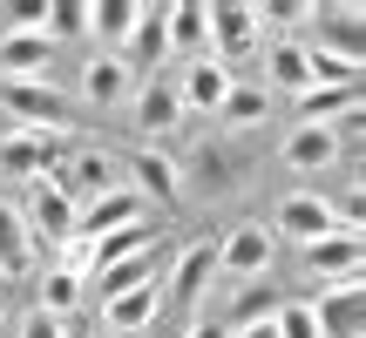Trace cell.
I'll use <instances>...</instances> for the list:
<instances>
[{"label":"cell","mask_w":366,"mask_h":338,"mask_svg":"<svg viewBox=\"0 0 366 338\" xmlns=\"http://www.w3.org/2000/svg\"><path fill=\"white\" fill-rule=\"evenodd\" d=\"M305 277L312 285H360V271H366V237L360 230H332V237H319V244H305Z\"/></svg>","instance_id":"obj_1"},{"label":"cell","mask_w":366,"mask_h":338,"mask_svg":"<svg viewBox=\"0 0 366 338\" xmlns=\"http://www.w3.org/2000/svg\"><path fill=\"white\" fill-rule=\"evenodd\" d=\"M278 230L292 237V244H319V237H332V230H360V210H332L326 196H312V190H292L285 203H278Z\"/></svg>","instance_id":"obj_2"},{"label":"cell","mask_w":366,"mask_h":338,"mask_svg":"<svg viewBox=\"0 0 366 338\" xmlns=\"http://www.w3.org/2000/svg\"><path fill=\"white\" fill-rule=\"evenodd\" d=\"M75 210H81V203H75V190H68L61 176H41L34 196H27V217H21V223H27V237H48V244L61 250L68 237H75Z\"/></svg>","instance_id":"obj_3"},{"label":"cell","mask_w":366,"mask_h":338,"mask_svg":"<svg viewBox=\"0 0 366 338\" xmlns=\"http://www.w3.org/2000/svg\"><path fill=\"white\" fill-rule=\"evenodd\" d=\"M0 102H7L14 116L27 122V129H54V135L68 129V102H61V88H54L48 75H21V81H0Z\"/></svg>","instance_id":"obj_4"},{"label":"cell","mask_w":366,"mask_h":338,"mask_svg":"<svg viewBox=\"0 0 366 338\" xmlns=\"http://www.w3.org/2000/svg\"><path fill=\"white\" fill-rule=\"evenodd\" d=\"M129 223H149V217H143V196H136L129 183H122V190L89 196V203L75 210V237H81V244H102V237L129 230Z\"/></svg>","instance_id":"obj_5"},{"label":"cell","mask_w":366,"mask_h":338,"mask_svg":"<svg viewBox=\"0 0 366 338\" xmlns=\"http://www.w3.org/2000/svg\"><path fill=\"white\" fill-rule=\"evenodd\" d=\"M305 304H312L319 338H366V291L360 285H332V291H319Z\"/></svg>","instance_id":"obj_6"},{"label":"cell","mask_w":366,"mask_h":338,"mask_svg":"<svg viewBox=\"0 0 366 338\" xmlns=\"http://www.w3.org/2000/svg\"><path fill=\"white\" fill-rule=\"evenodd\" d=\"M231 88H237V81H231V68H224V61H210V54H197V61L183 68V81H177V102H183V116H217Z\"/></svg>","instance_id":"obj_7"},{"label":"cell","mask_w":366,"mask_h":338,"mask_svg":"<svg viewBox=\"0 0 366 338\" xmlns=\"http://www.w3.org/2000/svg\"><path fill=\"white\" fill-rule=\"evenodd\" d=\"M210 14V61H237V54H251L258 48V34H264V21H258V7H204Z\"/></svg>","instance_id":"obj_8"},{"label":"cell","mask_w":366,"mask_h":338,"mask_svg":"<svg viewBox=\"0 0 366 338\" xmlns=\"http://www.w3.org/2000/svg\"><path fill=\"white\" fill-rule=\"evenodd\" d=\"M217 264L231 277H244V285H258V277L272 271V230H264V223H237V230L217 244Z\"/></svg>","instance_id":"obj_9"},{"label":"cell","mask_w":366,"mask_h":338,"mask_svg":"<svg viewBox=\"0 0 366 338\" xmlns=\"http://www.w3.org/2000/svg\"><path fill=\"white\" fill-rule=\"evenodd\" d=\"M61 183L75 190V203H89V196H102V190H122V163H116V156H102L95 143H81V149H75V163L61 169Z\"/></svg>","instance_id":"obj_10"},{"label":"cell","mask_w":366,"mask_h":338,"mask_svg":"<svg viewBox=\"0 0 366 338\" xmlns=\"http://www.w3.org/2000/svg\"><path fill=\"white\" fill-rule=\"evenodd\" d=\"M122 169H129V190L143 196V203H149V196H163V203L183 196V169H177V156H163V149H136Z\"/></svg>","instance_id":"obj_11"},{"label":"cell","mask_w":366,"mask_h":338,"mask_svg":"<svg viewBox=\"0 0 366 338\" xmlns=\"http://www.w3.org/2000/svg\"><path fill=\"white\" fill-rule=\"evenodd\" d=\"M81 95H89L95 108H116V102H129V95H136V75H129V61H122V54H89V68H81Z\"/></svg>","instance_id":"obj_12"},{"label":"cell","mask_w":366,"mask_h":338,"mask_svg":"<svg viewBox=\"0 0 366 338\" xmlns=\"http://www.w3.org/2000/svg\"><path fill=\"white\" fill-rule=\"evenodd\" d=\"M163 14H170V7H143V14H136L129 41H122V61H129V75H136V68H157V75H163V54H170Z\"/></svg>","instance_id":"obj_13"},{"label":"cell","mask_w":366,"mask_h":338,"mask_svg":"<svg viewBox=\"0 0 366 338\" xmlns=\"http://www.w3.org/2000/svg\"><path fill=\"white\" fill-rule=\"evenodd\" d=\"M102 312H109V332H116V338H136L149 318L163 312V277H149V285H136V291H122V298H109Z\"/></svg>","instance_id":"obj_14"},{"label":"cell","mask_w":366,"mask_h":338,"mask_svg":"<svg viewBox=\"0 0 366 338\" xmlns=\"http://www.w3.org/2000/svg\"><path fill=\"white\" fill-rule=\"evenodd\" d=\"M177 122H183V102H177V81L149 75L143 88H136V129H143V135H170Z\"/></svg>","instance_id":"obj_15"},{"label":"cell","mask_w":366,"mask_h":338,"mask_svg":"<svg viewBox=\"0 0 366 338\" xmlns=\"http://www.w3.org/2000/svg\"><path fill=\"white\" fill-rule=\"evenodd\" d=\"M278 156H285V169H305V176H312V169H332V163H340V135L319 129V122H299V129L285 135Z\"/></svg>","instance_id":"obj_16"},{"label":"cell","mask_w":366,"mask_h":338,"mask_svg":"<svg viewBox=\"0 0 366 338\" xmlns=\"http://www.w3.org/2000/svg\"><path fill=\"white\" fill-rule=\"evenodd\" d=\"M48 61H54V41L48 34H0V81L48 75Z\"/></svg>","instance_id":"obj_17"},{"label":"cell","mask_w":366,"mask_h":338,"mask_svg":"<svg viewBox=\"0 0 366 338\" xmlns=\"http://www.w3.org/2000/svg\"><path fill=\"white\" fill-rule=\"evenodd\" d=\"M210 271H217V244H183V257H177V271H170V298L177 304H197L204 298V285H210Z\"/></svg>","instance_id":"obj_18"},{"label":"cell","mask_w":366,"mask_h":338,"mask_svg":"<svg viewBox=\"0 0 366 338\" xmlns=\"http://www.w3.org/2000/svg\"><path fill=\"white\" fill-rule=\"evenodd\" d=\"M285 88V95H305L312 75H305V41H272L264 48V95Z\"/></svg>","instance_id":"obj_19"},{"label":"cell","mask_w":366,"mask_h":338,"mask_svg":"<svg viewBox=\"0 0 366 338\" xmlns=\"http://www.w3.org/2000/svg\"><path fill=\"white\" fill-rule=\"evenodd\" d=\"M312 27H326V41H312V48L360 54V27H366V14H360V7H312Z\"/></svg>","instance_id":"obj_20"},{"label":"cell","mask_w":366,"mask_h":338,"mask_svg":"<svg viewBox=\"0 0 366 338\" xmlns=\"http://www.w3.org/2000/svg\"><path fill=\"white\" fill-rule=\"evenodd\" d=\"M353 108H360V88H319V81H312V88L299 95V116L319 122V129H332V122L353 116Z\"/></svg>","instance_id":"obj_21"},{"label":"cell","mask_w":366,"mask_h":338,"mask_svg":"<svg viewBox=\"0 0 366 338\" xmlns=\"http://www.w3.org/2000/svg\"><path fill=\"white\" fill-rule=\"evenodd\" d=\"M163 34H170V48H197V54H210V14L197 7V0H183V7L163 14Z\"/></svg>","instance_id":"obj_22"},{"label":"cell","mask_w":366,"mask_h":338,"mask_svg":"<svg viewBox=\"0 0 366 338\" xmlns=\"http://www.w3.org/2000/svg\"><path fill=\"white\" fill-rule=\"evenodd\" d=\"M27 257H34V237H27L21 210H14V203H0V271H7V277H21V271H27Z\"/></svg>","instance_id":"obj_23"},{"label":"cell","mask_w":366,"mask_h":338,"mask_svg":"<svg viewBox=\"0 0 366 338\" xmlns=\"http://www.w3.org/2000/svg\"><path fill=\"white\" fill-rule=\"evenodd\" d=\"M157 277V264L149 257H129V264H102V271H89V285H95V298H122V291H136V285H149Z\"/></svg>","instance_id":"obj_24"},{"label":"cell","mask_w":366,"mask_h":338,"mask_svg":"<svg viewBox=\"0 0 366 338\" xmlns=\"http://www.w3.org/2000/svg\"><path fill=\"white\" fill-rule=\"evenodd\" d=\"M136 0H102V7H89V34H102L109 48L122 54V41H129V27H136Z\"/></svg>","instance_id":"obj_25"},{"label":"cell","mask_w":366,"mask_h":338,"mask_svg":"<svg viewBox=\"0 0 366 338\" xmlns=\"http://www.w3.org/2000/svg\"><path fill=\"white\" fill-rule=\"evenodd\" d=\"M264 116H272V95H264V88H231V95H224V108H217L224 129H258Z\"/></svg>","instance_id":"obj_26"},{"label":"cell","mask_w":366,"mask_h":338,"mask_svg":"<svg viewBox=\"0 0 366 338\" xmlns=\"http://www.w3.org/2000/svg\"><path fill=\"white\" fill-rule=\"evenodd\" d=\"M89 250H95V271H102V264H129V257L149 250V223H129V230L102 237V244H89Z\"/></svg>","instance_id":"obj_27"},{"label":"cell","mask_w":366,"mask_h":338,"mask_svg":"<svg viewBox=\"0 0 366 338\" xmlns=\"http://www.w3.org/2000/svg\"><path fill=\"white\" fill-rule=\"evenodd\" d=\"M272 332H278V338H319L312 304H305V298H278V304H272Z\"/></svg>","instance_id":"obj_28"},{"label":"cell","mask_w":366,"mask_h":338,"mask_svg":"<svg viewBox=\"0 0 366 338\" xmlns=\"http://www.w3.org/2000/svg\"><path fill=\"white\" fill-rule=\"evenodd\" d=\"M81 285H89V277H75V271H61V264H54V271L41 277V312H54V318H61L68 304L81 298Z\"/></svg>","instance_id":"obj_29"},{"label":"cell","mask_w":366,"mask_h":338,"mask_svg":"<svg viewBox=\"0 0 366 338\" xmlns=\"http://www.w3.org/2000/svg\"><path fill=\"white\" fill-rule=\"evenodd\" d=\"M272 291H264V285H244V291H237V312H231V325H224V332H237V325H258V318H272Z\"/></svg>","instance_id":"obj_30"},{"label":"cell","mask_w":366,"mask_h":338,"mask_svg":"<svg viewBox=\"0 0 366 338\" xmlns=\"http://www.w3.org/2000/svg\"><path fill=\"white\" fill-rule=\"evenodd\" d=\"M14 34H48V0H14Z\"/></svg>","instance_id":"obj_31"},{"label":"cell","mask_w":366,"mask_h":338,"mask_svg":"<svg viewBox=\"0 0 366 338\" xmlns=\"http://www.w3.org/2000/svg\"><path fill=\"white\" fill-rule=\"evenodd\" d=\"M21 338H68V325H61L54 312H34V318L21 325Z\"/></svg>","instance_id":"obj_32"},{"label":"cell","mask_w":366,"mask_h":338,"mask_svg":"<svg viewBox=\"0 0 366 338\" xmlns=\"http://www.w3.org/2000/svg\"><path fill=\"white\" fill-rule=\"evenodd\" d=\"M183 338H231V332H224V318H197V325L183 332Z\"/></svg>","instance_id":"obj_33"},{"label":"cell","mask_w":366,"mask_h":338,"mask_svg":"<svg viewBox=\"0 0 366 338\" xmlns=\"http://www.w3.org/2000/svg\"><path fill=\"white\" fill-rule=\"evenodd\" d=\"M231 338H278V332H272V318H258V325H237Z\"/></svg>","instance_id":"obj_34"},{"label":"cell","mask_w":366,"mask_h":338,"mask_svg":"<svg viewBox=\"0 0 366 338\" xmlns=\"http://www.w3.org/2000/svg\"><path fill=\"white\" fill-rule=\"evenodd\" d=\"M89 338H116V332H109V325H102V332H89Z\"/></svg>","instance_id":"obj_35"}]
</instances>
